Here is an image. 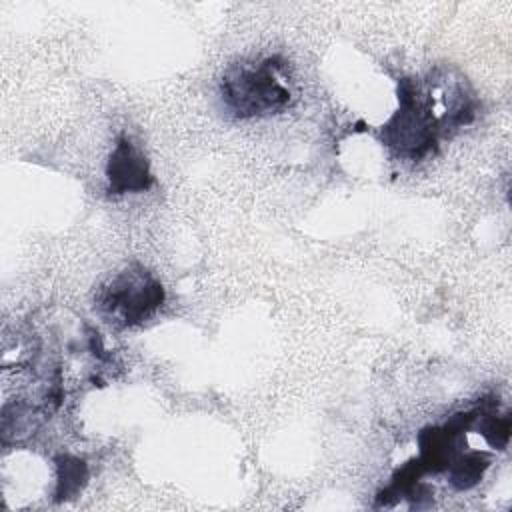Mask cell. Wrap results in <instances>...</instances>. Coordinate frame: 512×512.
<instances>
[{"mask_svg": "<svg viewBox=\"0 0 512 512\" xmlns=\"http://www.w3.org/2000/svg\"><path fill=\"white\" fill-rule=\"evenodd\" d=\"M478 100L466 78L446 68L398 82V108L380 130L382 142L402 160L420 162L442 138L474 122Z\"/></svg>", "mask_w": 512, "mask_h": 512, "instance_id": "6da1fadb", "label": "cell"}, {"mask_svg": "<svg viewBox=\"0 0 512 512\" xmlns=\"http://www.w3.org/2000/svg\"><path fill=\"white\" fill-rule=\"evenodd\" d=\"M218 96L238 120L278 114L294 100L286 62L280 56L246 58L230 64L218 82Z\"/></svg>", "mask_w": 512, "mask_h": 512, "instance_id": "7a4b0ae2", "label": "cell"}, {"mask_svg": "<svg viewBox=\"0 0 512 512\" xmlns=\"http://www.w3.org/2000/svg\"><path fill=\"white\" fill-rule=\"evenodd\" d=\"M162 282L142 264H128L106 278L94 294L96 314L114 328H136L164 304Z\"/></svg>", "mask_w": 512, "mask_h": 512, "instance_id": "3957f363", "label": "cell"}, {"mask_svg": "<svg viewBox=\"0 0 512 512\" xmlns=\"http://www.w3.org/2000/svg\"><path fill=\"white\" fill-rule=\"evenodd\" d=\"M106 180V190L112 196L146 192L154 184L148 158L126 134H120L116 138V144L108 156Z\"/></svg>", "mask_w": 512, "mask_h": 512, "instance_id": "277c9868", "label": "cell"}, {"mask_svg": "<svg viewBox=\"0 0 512 512\" xmlns=\"http://www.w3.org/2000/svg\"><path fill=\"white\" fill-rule=\"evenodd\" d=\"M492 458L488 452L482 450H462L448 466V482L454 490L464 492L474 488L488 470Z\"/></svg>", "mask_w": 512, "mask_h": 512, "instance_id": "5b68a950", "label": "cell"}, {"mask_svg": "<svg viewBox=\"0 0 512 512\" xmlns=\"http://www.w3.org/2000/svg\"><path fill=\"white\" fill-rule=\"evenodd\" d=\"M56 490L54 496L58 502L62 500H70L76 498L82 488L88 482V466L84 460L76 458V456H58L56 458Z\"/></svg>", "mask_w": 512, "mask_h": 512, "instance_id": "8992f818", "label": "cell"}]
</instances>
